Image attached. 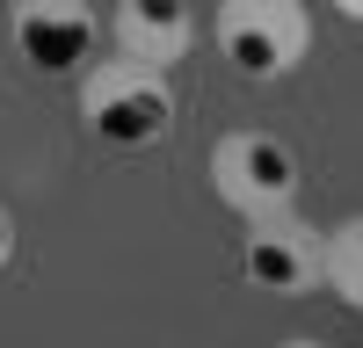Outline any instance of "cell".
Returning a JSON list of instances; mask_svg holds the SVG:
<instances>
[{"instance_id":"52a82bcc","label":"cell","mask_w":363,"mask_h":348,"mask_svg":"<svg viewBox=\"0 0 363 348\" xmlns=\"http://www.w3.org/2000/svg\"><path fill=\"white\" fill-rule=\"evenodd\" d=\"M313 283L335 290L342 305H363V225L356 218L327 225L320 240H313Z\"/></svg>"},{"instance_id":"7a4b0ae2","label":"cell","mask_w":363,"mask_h":348,"mask_svg":"<svg viewBox=\"0 0 363 348\" xmlns=\"http://www.w3.org/2000/svg\"><path fill=\"white\" fill-rule=\"evenodd\" d=\"M211 189L233 218H284L298 211V153L277 131H225L211 145Z\"/></svg>"},{"instance_id":"6da1fadb","label":"cell","mask_w":363,"mask_h":348,"mask_svg":"<svg viewBox=\"0 0 363 348\" xmlns=\"http://www.w3.org/2000/svg\"><path fill=\"white\" fill-rule=\"evenodd\" d=\"M80 116L87 131L116 153H138V145H160L174 131V95L160 66H138V58H102L80 80Z\"/></svg>"},{"instance_id":"ba28073f","label":"cell","mask_w":363,"mask_h":348,"mask_svg":"<svg viewBox=\"0 0 363 348\" xmlns=\"http://www.w3.org/2000/svg\"><path fill=\"white\" fill-rule=\"evenodd\" d=\"M8 254H15V218H8V203H0V269H8Z\"/></svg>"},{"instance_id":"277c9868","label":"cell","mask_w":363,"mask_h":348,"mask_svg":"<svg viewBox=\"0 0 363 348\" xmlns=\"http://www.w3.org/2000/svg\"><path fill=\"white\" fill-rule=\"evenodd\" d=\"M8 44L37 73H73L95 51V8L87 0H8Z\"/></svg>"},{"instance_id":"8992f818","label":"cell","mask_w":363,"mask_h":348,"mask_svg":"<svg viewBox=\"0 0 363 348\" xmlns=\"http://www.w3.org/2000/svg\"><path fill=\"white\" fill-rule=\"evenodd\" d=\"M109 37H116V58H138V66L167 73L174 58H189L196 15H189V0H116Z\"/></svg>"},{"instance_id":"3957f363","label":"cell","mask_w":363,"mask_h":348,"mask_svg":"<svg viewBox=\"0 0 363 348\" xmlns=\"http://www.w3.org/2000/svg\"><path fill=\"white\" fill-rule=\"evenodd\" d=\"M218 51L240 80H284L313 44L306 0H218Z\"/></svg>"},{"instance_id":"9c48e42d","label":"cell","mask_w":363,"mask_h":348,"mask_svg":"<svg viewBox=\"0 0 363 348\" xmlns=\"http://www.w3.org/2000/svg\"><path fill=\"white\" fill-rule=\"evenodd\" d=\"M327 8H335V15H349V22H356V15H363V0H327Z\"/></svg>"},{"instance_id":"5b68a950","label":"cell","mask_w":363,"mask_h":348,"mask_svg":"<svg viewBox=\"0 0 363 348\" xmlns=\"http://www.w3.org/2000/svg\"><path fill=\"white\" fill-rule=\"evenodd\" d=\"M313 225H298V211L284 218H255L247 225V247H240V276L269 298H306L313 290Z\"/></svg>"}]
</instances>
